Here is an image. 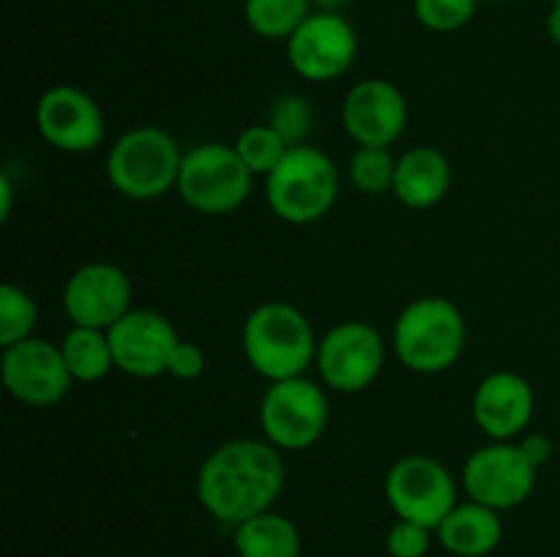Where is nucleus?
<instances>
[{
  "label": "nucleus",
  "mask_w": 560,
  "mask_h": 557,
  "mask_svg": "<svg viewBox=\"0 0 560 557\" xmlns=\"http://www.w3.org/2000/svg\"><path fill=\"white\" fill-rule=\"evenodd\" d=\"M288 63L301 80L334 82L348 74L359 55V36L345 14L312 11L284 42Z\"/></svg>",
  "instance_id": "nucleus-11"
},
{
  "label": "nucleus",
  "mask_w": 560,
  "mask_h": 557,
  "mask_svg": "<svg viewBox=\"0 0 560 557\" xmlns=\"http://www.w3.org/2000/svg\"><path fill=\"white\" fill-rule=\"evenodd\" d=\"M38 320V306L27 289L5 282L0 287V347H11L33 336Z\"/></svg>",
  "instance_id": "nucleus-25"
},
{
  "label": "nucleus",
  "mask_w": 560,
  "mask_h": 557,
  "mask_svg": "<svg viewBox=\"0 0 560 557\" xmlns=\"http://www.w3.org/2000/svg\"><path fill=\"white\" fill-rule=\"evenodd\" d=\"M545 31H547V36H550V42L560 47V3H552L550 11H547Z\"/></svg>",
  "instance_id": "nucleus-31"
},
{
  "label": "nucleus",
  "mask_w": 560,
  "mask_h": 557,
  "mask_svg": "<svg viewBox=\"0 0 560 557\" xmlns=\"http://www.w3.org/2000/svg\"><path fill=\"white\" fill-rule=\"evenodd\" d=\"M0 375L11 399L27 407H52L74 386L60 344L38 336L3 347Z\"/></svg>",
  "instance_id": "nucleus-13"
},
{
  "label": "nucleus",
  "mask_w": 560,
  "mask_h": 557,
  "mask_svg": "<svg viewBox=\"0 0 560 557\" xmlns=\"http://www.w3.org/2000/svg\"><path fill=\"white\" fill-rule=\"evenodd\" d=\"M233 549L238 557H301L304 541L293 519L266 511L233 528Z\"/></svg>",
  "instance_id": "nucleus-20"
},
{
  "label": "nucleus",
  "mask_w": 560,
  "mask_h": 557,
  "mask_svg": "<svg viewBox=\"0 0 560 557\" xmlns=\"http://www.w3.org/2000/svg\"><path fill=\"white\" fill-rule=\"evenodd\" d=\"M386 344L377 328L364 320L337 322L317 339L315 366L320 382L337 393H361L381 377Z\"/></svg>",
  "instance_id": "nucleus-9"
},
{
  "label": "nucleus",
  "mask_w": 560,
  "mask_h": 557,
  "mask_svg": "<svg viewBox=\"0 0 560 557\" xmlns=\"http://www.w3.org/2000/svg\"><path fill=\"white\" fill-rule=\"evenodd\" d=\"M383 495L397 519L438 530L457 506V481L452 470L430 453H408L388 467Z\"/></svg>",
  "instance_id": "nucleus-8"
},
{
  "label": "nucleus",
  "mask_w": 560,
  "mask_h": 557,
  "mask_svg": "<svg viewBox=\"0 0 560 557\" xmlns=\"http://www.w3.org/2000/svg\"><path fill=\"white\" fill-rule=\"evenodd\" d=\"M481 0H413V14L432 33H457L479 11Z\"/></svg>",
  "instance_id": "nucleus-27"
},
{
  "label": "nucleus",
  "mask_w": 560,
  "mask_h": 557,
  "mask_svg": "<svg viewBox=\"0 0 560 557\" xmlns=\"http://www.w3.org/2000/svg\"><path fill=\"white\" fill-rule=\"evenodd\" d=\"M233 147L255 178H268V175L279 167L284 153L290 151L288 142H284L268 123L246 126V129L235 137Z\"/></svg>",
  "instance_id": "nucleus-23"
},
{
  "label": "nucleus",
  "mask_w": 560,
  "mask_h": 557,
  "mask_svg": "<svg viewBox=\"0 0 560 557\" xmlns=\"http://www.w3.org/2000/svg\"><path fill=\"white\" fill-rule=\"evenodd\" d=\"M517 446L523 448L525 459H528V462L534 464L536 470H541L547 462H550L552 442H550V437H547V435H539V431H530V435H525L523 440L517 442Z\"/></svg>",
  "instance_id": "nucleus-30"
},
{
  "label": "nucleus",
  "mask_w": 560,
  "mask_h": 557,
  "mask_svg": "<svg viewBox=\"0 0 560 557\" xmlns=\"http://www.w3.org/2000/svg\"><path fill=\"white\" fill-rule=\"evenodd\" d=\"M255 175L249 173L233 145L202 142L184 153L178 175V197L202 216H228L252 194Z\"/></svg>",
  "instance_id": "nucleus-6"
},
{
  "label": "nucleus",
  "mask_w": 560,
  "mask_h": 557,
  "mask_svg": "<svg viewBox=\"0 0 560 557\" xmlns=\"http://www.w3.org/2000/svg\"><path fill=\"white\" fill-rule=\"evenodd\" d=\"M539 470L525 459L517 442L492 440L465 459L463 489L468 500L492 511H512L523 506L536 489Z\"/></svg>",
  "instance_id": "nucleus-10"
},
{
  "label": "nucleus",
  "mask_w": 560,
  "mask_h": 557,
  "mask_svg": "<svg viewBox=\"0 0 560 557\" xmlns=\"http://www.w3.org/2000/svg\"><path fill=\"white\" fill-rule=\"evenodd\" d=\"M342 126L359 147H392L408 126V98L381 76L355 82L342 102Z\"/></svg>",
  "instance_id": "nucleus-14"
},
{
  "label": "nucleus",
  "mask_w": 560,
  "mask_h": 557,
  "mask_svg": "<svg viewBox=\"0 0 560 557\" xmlns=\"http://www.w3.org/2000/svg\"><path fill=\"white\" fill-rule=\"evenodd\" d=\"M184 151L162 126H135L107 153V180L120 197L151 202L178 186Z\"/></svg>",
  "instance_id": "nucleus-4"
},
{
  "label": "nucleus",
  "mask_w": 560,
  "mask_h": 557,
  "mask_svg": "<svg viewBox=\"0 0 560 557\" xmlns=\"http://www.w3.org/2000/svg\"><path fill=\"white\" fill-rule=\"evenodd\" d=\"M432 533L435 530L424 524L397 519L386 533V555L388 557H427L432 546Z\"/></svg>",
  "instance_id": "nucleus-28"
},
{
  "label": "nucleus",
  "mask_w": 560,
  "mask_h": 557,
  "mask_svg": "<svg viewBox=\"0 0 560 557\" xmlns=\"http://www.w3.org/2000/svg\"><path fill=\"white\" fill-rule=\"evenodd\" d=\"M328 396L306 375L268 382L260 399V429L279 451H306L328 429Z\"/></svg>",
  "instance_id": "nucleus-7"
},
{
  "label": "nucleus",
  "mask_w": 560,
  "mask_h": 557,
  "mask_svg": "<svg viewBox=\"0 0 560 557\" xmlns=\"http://www.w3.org/2000/svg\"><path fill=\"white\" fill-rule=\"evenodd\" d=\"M312 104L310 98L301 96V93H282L277 102L271 104L268 109V120L266 123L288 142L290 147L295 145H304L306 134L312 131Z\"/></svg>",
  "instance_id": "nucleus-26"
},
{
  "label": "nucleus",
  "mask_w": 560,
  "mask_h": 557,
  "mask_svg": "<svg viewBox=\"0 0 560 557\" xmlns=\"http://www.w3.org/2000/svg\"><path fill=\"white\" fill-rule=\"evenodd\" d=\"M310 0H244V20L266 42H288L312 14Z\"/></svg>",
  "instance_id": "nucleus-22"
},
{
  "label": "nucleus",
  "mask_w": 560,
  "mask_h": 557,
  "mask_svg": "<svg viewBox=\"0 0 560 557\" xmlns=\"http://www.w3.org/2000/svg\"><path fill=\"white\" fill-rule=\"evenodd\" d=\"M465 317L454 300L441 295L416 298L394 322V355L416 375L452 369L465 349Z\"/></svg>",
  "instance_id": "nucleus-3"
},
{
  "label": "nucleus",
  "mask_w": 560,
  "mask_h": 557,
  "mask_svg": "<svg viewBox=\"0 0 560 557\" xmlns=\"http://www.w3.org/2000/svg\"><path fill=\"white\" fill-rule=\"evenodd\" d=\"M36 131L55 151L82 156L104 142L107 123L96 98L77 85H52L38 96Z\"/></svg>",
  "instance_id": "nucleus-12"
},
{
  "label": "nucleus",
  "mask_w": 560,
  "mask_h": 557,
  "mask_svg": "<svg viewBox=\"0 0 560 557\" xmlns=\"http://www.w3.org/2000/svg\"><path fill=\"white\" fill-rule=\"evenodd\" d=\"M202 371H206V353L195 342H184L180 339L175 344L173 355H170L167 375L175 377V380H197Z\"/></svg>",
  "instance_id": "nucleus-29"
},
{
  "label": "nucleus",
  "mask_w": 560,
  "mask_h": 557,
  "mask_svg": "<svg viewBox=\"0 0 560 557\" xmlns=\"http://www.w3.org/2000/svg\"><path fill=\"white\" fill-rule=\"evenodd\" d=\"M397 158L388 147H355L348 162V178L355 191L370 197H383L394 191Z\"/></svg>",
  "instance_id": "nucleus-24"
},
{
  "label": "nucleus",
  "mask_w": 560,
  "mask_h": 557,
  "mask_svg": "<svg viewBox=\"0 0 560 557\" xmlns=\"http://www.w3.org/2000/svg\"><path fill=\"white\" fill-rule=\"evenodd\" d=\"M452 189V164L432 145H416L397 156L392 194L410 211H427L443 202Z\"/></svg>",
  "instance_id": "nucleus-18"
},
{
  "label": "nucleus",
  "mask_w": 560,
  "mask_h": 557,
  "mask_svg": "<svg viewBox=\"0 0 560 557\" xmlns=\"http://www.w3.org/2000/svg\"><path fill=\"white\" fill-rule=\"evenodd\" d=\"M282 451L268 440H228L213 448L197 470V500L211 519L238 528L271 511L284 489Z\"/></svg>",
  "instance_id": "nucleus-1"
},
{
  "label": "nucleus",
  "mask_w": 560,
  "mask_h": 557,
  "mask_svg": "<svg viewBox=\"0 0 560 557\" xmlns=\"http://www.w3.org/2000/svg\"><path fill=\"white\" fill-rule=\"evenodd\" d=\"M0 194H3V213H0V216L3 218H9V213H11V180H9V175H0Z\"/></svg>",
  "instance_id": "nucleus-33"
},
{
  "label": "nucleus",
  "mask_w": 560,
  "mask_h": 557,
  "mask_svg": "<svg viewBox=\"0 0 560 557\" xmlns=\"http://www.w3.org/2000/svg\"><path fill=\"white\" fill-rule=\"evenodd\" d=\"M435 533L448 555L487 557L501 546L503 519L501 511H492L476 500H463L448 511Z\"/></svg>",
  "instance_id": "nucleus-19"
},
{
  "label": "nucleus",
  "mask_w": 560,
  "mask_h": 557,
  "mask_svg": "<svg viewBox=\"0 0 560 557\" xmlns=\"http://www.w3.org/2000/svg\"><path fill=\"white\" fill-rule=\"evenodd\" d=\"M315 11H331V14H342L350 5V0H310Z\"/></svg>",
  "instance_id": "nucleus-32"
},
{
  "label": "nucleus",
  "mask_w": 560,
  "mask_h": 557,
  "mask_svg": "<svg viewBox=\"0 0 560 557\" xmlns=\"http://www.w3.org/2000/svg\"><path fill=\"white\" fill-rule=\"evenodd\" d=\"M266 180V202L277 218L306 227L331 213L339 197V169L320 147L295 145Z\"/></svg>",
  "instance_id": "nucleus-5"
},
{
  "label": "nucleus",
  "mask_w": 560,
  "mask_h": 557,
  "mask_svg": "<svg viewBox=\"0 0 560 557\" xmlns=\"http://www.w3.org/2000/svg\"><path fill=\"white\" fill-rule=\"evenodd\" d=\"M536 396L530 382L517 371H492L476 386L470 415L490 440L509 442L530 426Z\"/></svg>",
  "instance_id": "nucleus-17"
},
{
  "label": "nucleus",
  "mask_w": 560,
  "mask_h": 557,
  "mask_svg": "<svg viewBox=\"0 0 560 557\" xmlns=\"http://www.w3.org/2000/svg\"><path fill=\"white\" fill-rule=\"evenodd\" d=\"M58 344L74 382H98L115 369L107 331L71 325Z\"/></svg>",
  "instance_id": "nucleus-21"
},
{
  "label": "nucleus",
  "mask_w": 560,
  "mask_h": 557,
  "mask_svg": "<svg viewBox=\"0 0 560 557\" xmlns=\"http://www.w3.org/2000/svg\"><path fill=\"white\" fill-rule=\"evenodd\" d=\"M490 3H501V0H490Z\"/></svg>",
  "instance_id": "nucleus-34"
},
{
  "label": "nucleus",
  "mask_w": 560,
  "mask_h": 557,
  "mask_svg": "<svg viewBox=\"0 0 560 557\" xmlns=\"http://www.w3.org/2000/svg\"><path fill=\"white\" fill-rule=\"evenodd\" d=\"M550 3H560V0H550Z\"/></svg>",
  "instance_id": "nucleus-35"
},
{
  "label": "nucleus",
  "mask_w": 560,
  "mask_h": 557,
  "mask_svg": "<svg viewBox=\"0 0 560 557\" xmlns=\"http://www.w3.org/2000/svg\"><path fill=\"white\" fill-rule=\"evenodd\" d=\"M241 349L255 375L279 382L306 375L315 364L317 339L304 311L284 300H266L244 320Z\"/></svg>",
  "instance_id": "nucleus-2"
},
{
  "label": "nucleus",
  "mask_w": 560,
  "mask_h": 557,
  "mask_svg": "<svg viewBox=\"0 0 560 557\" xmlns=\"http://www.w3.org/2000/svg\"><path fill=\"white\" fill-rule=\"evenodd\" d=\"M63 311L71 325L109 331L131 311V278L113 262H85L66 278Z\"/></svg>",
  "instance_id": "nucleus-15"
},
{
  "label": "nucleus",
  "mask_w": 560,
  "mask_h": 557,
  "mask_svg": "<svg viewBox=\"0 0 560 557\" xmlns=\"http://www.w3.org/2000/svg\"><path fill=\"white\" fill-rule=\"evenodd\" d=\"M115 369L137 380L167 375L170 355L180 342L178 331L153 309H131L107 331Z\"/></svg>",
  "instance_id": "nucleus-16"
}]
</instances>
